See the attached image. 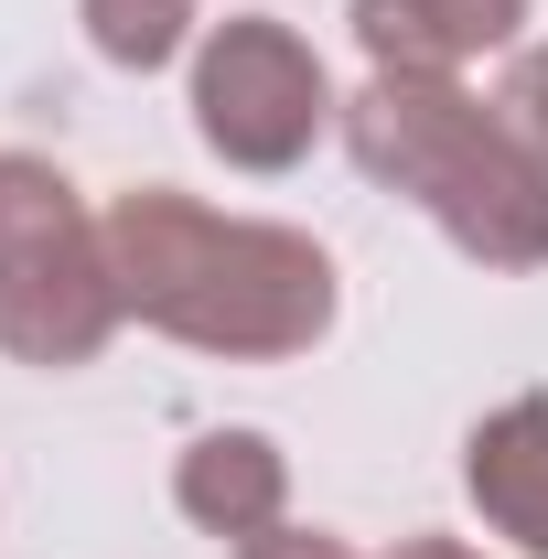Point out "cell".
<instances>
[{
    "label": "cell",
    "instance_id": "cell-10",
    "mask_svg": "<svg viewBox=\"0 0 548 559\" xmlns=\"http://www.w3.org/2000/svg\"><path fill=\"white\" fill-rule=\"evenodd\" d=\"M237 559H355V549H344L334 527H270V538H248Z\"/></svg>",
    "mask_w": 548,
    "mask_h": 559
},
{
    "label": "cell",
    "instance_id": "cell-1",
    "mask_svg": "<svg viewBox=\"0 0 548 559\" xmlns=\"http://www.w3.org/2000/svg\"><path fill=\"white\" fill-rule=\"evenodd\" d=\"M108 226V270H119V312L172 334L194 355L226 366H279V355H312L334 334V248L270 226V215H215L172 183H130Z\"/></svg>",
    "mask_w": 548,
    "mask_h": 559
},
{
    "label": "cell",
    "instance_id": "cell-11",
    "mask_svg": "<svg viewBox=\"0 0 548 559\" xmlns=\"http://www.w3.org/2000/svg\"><path fill=\"white\" fill-rule=\"evenodd\" d=\"M388 559H484V549H463V538H398Z\"/></svg>",
    "mask_w": 548,
    "mask_h": 559
},
{
    "label": "cell",
    "instance_id": "cell-5",
    "mask_svg": "<svg viewBox=\"0 0 548 559\" xmlns=\"http://www.w3.org/2000/svg\"><path fill=\"white\" fill-rule=\"evenodd\" d=\"M172 506L205 538L248 549V538L290 527V452H279L270 430H194L183 463H172Z\"/></svg>",
    "mask_w": 548,
    "mask_h": 559
},
{
    "label": "cell",
    "instance_id": "cell-6",
    "mask_svg": "<svg viewBox=\"0 0 548 559\" xmlns=\"http://www.w3.org/2000/svg\"><path fill=\"white\" fill-rule=\"evenodd\" d=\"M527 0H355V44L377 75H463L474 55L516 44Z\"/></svg>",
    "mask_w": 548,
    "mask_h": 559
},
{
    "label": "cell",
    "instance_id": "cell-2",
    "mask_svg": "<svg viewBox=\"0 0 548 559\" xmlns=\"http://www.w3.org/2000/svg\"><path fill=\"white\" fill-rule=\"evenodd\" d=\"M344 151L366 183L409 194L474 270H548V173L463 75H366L344 97Z\"/></svg>",
    "mask_w": 548,
    "mask_h": 559
},
{
    "label": "cell",
    "instance_id": "cell-7",
    "mask_svg": "<svg viewBox=\"0 0 548 559\" xmlns=\"http://www.w3.org/2000/svg\"><path fill=\"white\" fill-rule=\"evenodd\" d=\"M463 495L484 506V527L505 549L548 559V399H505L495 419H474L463 441Z\"/></svg>",
    "mask_w": 548,
    "mask_h": 559
},
{
    "label": "cell",
    "instance_id": "cell-8",
    "mask_svg": "<svg viewBox=\"0 0 548 559\" xmlns=\"http://www.w3.org/2000/svg\"><path fill=\"white\" fill-rule=\"evenodd\" d=\"M75 22H86V44L119 75H162L183 44H205V33H194L205 0H75Z\"/></svg>",
    "mask_w": 548,
    "mask_h": 559
},
{
    "label": "cell",
    "instance_id": "cell-3",
    "mask_svg": "<svg viewBox=\"0 0 548 559\" xmlns=\"http://www.w3.org/2000/svg\"><path fill=\"white\" fill-rule=\"evenodd\" d=\"M119 270H108V226L86 215L65 173L44 151H0V355L11 366H97L119 334Z\"/></svg>",
    "mask_w": 548,
    "mask_h": 559
},
{
    "label": "cell",
    "instance_id": "cell-4",
    "mask_svg": "<svg viewBox=\"0 0 548 559\" xmlns=\"http://www.w3.org/2000/svg\"><path fill=\"white\" fill-rule=\"evenodd\" d=\"M344 119L323 55L270 22V11H226L205 44H194V130H205L215 162L237 173H290L312 140Z\"/></svg>",
    "mask_w": 548,
    "mask_h": 559
},
{
    "label": "cell",
    "instance_id": "cell-9",
    "mask_svg": "<svg viewBox=\"0 0 548 559\" xmlns=\"http://www.w3.org/2000/svg\"><path fill=\"white\" fill-rule=\"evenodd\" d=\"M495 108H505V130L527 140V162L548 173V44L516 55V75H505V97H495Z\"/></svg>",
    "mask_w": 548,
    "mask_h": 559
}]
</instances>
